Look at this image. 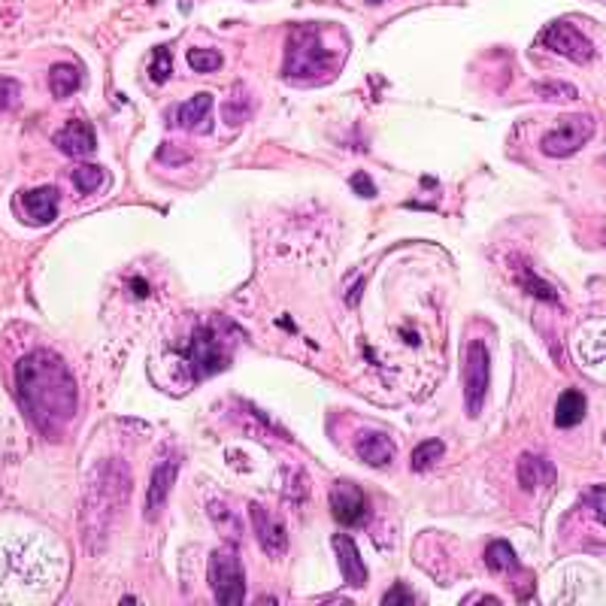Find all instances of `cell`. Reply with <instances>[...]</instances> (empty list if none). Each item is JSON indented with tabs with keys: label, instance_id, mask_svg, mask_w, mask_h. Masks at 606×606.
I'll return each mask as SVG.
<instances>
[{
	"label": "cell",
	"instance_id": "2",
	"mask_svg": "<svg viewBox=\"0 0 606 606\" xmlns=\"http://www.w3.org/2000/svg\"><path fill=\"white\" fill-rule=\"evenodd\" d=\"M131 473L122 461H104L88 473V483L82 488V539L95 552V537L106 539L113 519L128 503Z\"/></svg>",
	"mask_w": 606,
	"mask_h": 606
},
{
	"label": "cell",
	"instance_id": "1",
	"mask_svg": "<svg viewBox=\"0 0 606 606\" xmlns=\"http://www.w3.org/2000/svg\"><path fill=\"white\" fill-rule=\"evenodd\" d=\"M15 392L34 425L46 439H61L77 416L79 394L68 364L52 348H37L15 364Z\"/></svg>",
	"mask_w": 606,
	"mask_h": 606
},
{
	"label": "cell",
	"instance_id": "25",
	"mask_svg": "<svg viewBox=\"0 0 606 606\" xmlns=\"http://www.w3.org/2000/svg\"><path fill=\"white\" fill-rule=\"evenodd\" d=\"M106 173L101 167H95V164H82V167L73 170V185H77L82 194H91V191H97L104 185Z\"/></svg>",
	"mask_w": 606,
	"mask_h": 606
},
{
	"label": "cell",
	"instance_id": "11",
	"mask_svg": "<svg viewBox=\"0 0 606 606\" xmlns=\"http://www.w3.org/2000/svg\"><path fill=\"white\" fill-rule=\"evenodd\" d=\"M176 473H179V455H164V458L155 464L152 483H149V492H146V519L149 521L158 519V512H161L164 501H167L173 483H176Z\"/></svg>",
	"mask_w": 606,
	"mask_h": 606
},
{
	"label": "cell",
	"instance_id": "23",
	"mask_svg": "<svg viewBox=\"0 0 606 606\" xmlns=\"http://www.w3.org/2000/svg\"><path fill=\"white\" fill-rule=\"evenodd\" d=\"M446 455V443L443 439H425V443L416 446V452H412V470L421 473L428 467H434V464Z\"/></svg>",
	"mask_w": 606,
	"mask_h": 606
},
{
	"label": "cell",
	"instance_id": "32",
	"mask_svg": "<svg viewBox=\"0 0 606 606\" xmlns=\"http://www.w3.org/2000/svg\"><path fill=\"white\" fill-rule=\"evenodd\" d=\"M382 603H385V606H392V603H416V597L410 594V588H406L403 583H397L392 592L382 597Z\"/></svg>",
	"mask_w": 606,
	"mask_h": 606
},
{
	"label": "cell",
	"instance_id": "16",
	"mask_svg": "<svg viewBox=\"0 0 606 606\" xmlns=\"http://www.w3.org/2000/svg\"><path fill=\"white\" fill-rule=\"evenodd\" d=\"M355 455H358L364 464H370V467H388V464L394 461V443L392 437L367 430V434L355 439Z\"/></svg>",
	"mask_w": 606,
	"mask_h": 606
},
{
	"label": "cell",
	"instance_id": "18",
	"mask_svg": "<svg viewBox=\"0 0 606 606\" xmlns=\"http://www.w3.org/2000/svg\"><path fill=\"white\" fill-rule=\"evenodd\" d=\"M588 412V401L579 388H567L558 397V406H555V425L558 428H576L579 421L585 419Z\"/></svg>",
	"mask_w": 606,
	"mask_h": 606
},
{
	"label": "cell",
	"instance_id": "3",
	"mask_svg": "<svg viewBox=\"0 0 606 606\" xmlns=\"http://www.w3.org/2000/svg\"><path fill=\"white\" fill-rule=\"evenodd\" d=\"M346 49H330L321 24H294L285 40V64L282 73L292 82H321L330 79L343 64Z\"/></svg>",
	"mask_w": 606,
	"mask_h": 606
},
{
	"label": "cell",
	"instance_id": "20",
	"mask_svg": "<svg viewBox=\"0 0 606 606\" xmlns=\"http://www.w3.org/2000/svg\"><path fill=\"white\" fill-rule=\"evenodd\" d=\"M485 564L488 570L497 573V576H503V573H519V555L512 552V546L506 543V539H497V543H492L485 549Z\"/></svg>",
	"mask_w": 606,
	"mask_h": 606
},
{
	"label": "cell",
	"instance_id": "12",
	"mask_svg": "<svg viewBox=\"0 0 606 606\" xmlns=\"http://www.w3.org/2000/svg\"><path fill=\"white\" fill-rule=\"evenodd\" d=\"M55 146L70 158H86L97 149V134L88 122L70 119L61 131L55 134Z\"/></svg>",
	"mask_w": 606,
	"mask_h": 606
},
{
	"label": "cell",
	"instance_id": "30",
	"mask_svg": "<svg viewBox=\"0 0 606 606\" xmlns=\"http://www.w3.org/2000/svg\"><path fill=\"white\" fill-rule=\"evenodd\" d=\"M585 501H588V506H592L594 519H597V521H603V525H606V485H594V488H588Z\"/></svg>",
	"mask_w": 606,
	"mask_h": 606
},
{
	"label": "cell",
	"instance_id": "7",
	"mask_svg": "<svg viewBox=\"0 0 606 606\" xmlns=\"http://www.w3.org/2000/svg\"><path fill=\"white\" fill-rule=\"evenodd\" d=\"M592 137H594L592 115H564L558 122V128L543 137L539 149H543L549 158H567L573 152H579Z\"/></svg>",
	"mask_w": 606,
	"mask_h": 606
},
{
	"label": "cell",
	"instance_id": "28",
	"mask_svg": "<svg viewBox=\"0 0 606 606\" xmlns=\"http://www.w3.org/2000/svg\"><path fill=\"white\" fill-rule=\"evenodd\" d=\"M152 82H158V86H164V82L170 79V73H173V64H170V49L167 46H161L155 52V61H152Z\"/></svg>",
	"mask_w": 606,
	"mask_h": 606
},
{
	"label": "cell",
	"instance_id": "21",
	"mask_svg": "<svg viewBox=\"0 0 606 606\" xmlns=\"http://www.w3.org/2000/svg\"><path fill=\"white\" fill-rule=\"evenodd\" d=\"M249 115H252V97H249L246 86H237L234 95L222 106V119H225L228 128H237V124L249 122Z\"/></svg>",
	"mask_w": 606,
	"mask_h": 606
},
{
	"label": "cell",
	"instance_id": "17",
	"mask_svg": "<svg viewBox=\"0 0 606 606\" xmlns=\"http://www.w3.org/2000/svg\"><path fill=\"white\" fill-rule=\"evenodd\" d=\"M555 483V467L539 455H521L519 458V485L525 492H537L543 485Z\"/></svg>",
	"mask_w": 606,
	"mask_h": 606
},
{
	"label": "cell",
	"instance_id": "15",
	"mask_svg": "<svg viewBox=\"0 0 606 606\" xmlns=\"http://www.w3.org/2000/svg\"><path fill=\"white\" fill-rule=\"evenodd\" d=\"M210 110H213V95L210 91H201V95H194L191 101L179 104L170 119L182 131H210Z\"/></svg>",
	"mask_w": 606,
	"mask_h": 606
},
{
	"label": "cell",
	"instance_id": "14",
	"mask_svg": "<svg viewBox=\"0 0 606 606\" xmlns=\"http://www.w3.org/2000/svg\"><path fill=\"white\" fill-rule=\"evenodd\" d=\"M58 188L55 185H43V188H31V191H22L19 204L24 215H28V222H37V225H49V222L58 215Z\"/></svg>",
	"mask_w": 606,
	"mask_h": 606
},
{
	"label": "cell",
	"instance_id": "6",
	"mask_svg": "<svg viewBox=\"0 0 606 606\" xmlns=\"http://www.w3.org/2000/svg\"><path fill=\"white\" fill-rule=\"evenodd\" d=\"M185 358H188V367L194 370V376L191 379H204V376H213V373L225 370L231 364V355L225 343H222L219 337H215L213 328H194V334L188 339V348H185Z\"/></svg>",
	"mask_w": 606,
	"mask_h": 606
},
{
	"label": "cell",
	"instance_id": "13",
	"mask_svg": "<svg viewBox=\"0 0 606 606\" xmlns=\"http://www.w3.org/2000/svg\"><path fill=\"white\" fill-rule=\"evenodd\" d=\"M334 552L339 561V573H343L346 585H367V567L361 561V552L355 546V539L348 534H334Z\"/></svg>",
	"mask_w": 606,
	"mask_h": 606
},
{
	"label": "cell",
	"instance_id": "33",
	"mask_svg": "<svg viewBox=\"0 0 606 606\" xmlns=\"http://www.w3.org/2000/svg\"><path fill=\"white\" fill-rule=\"evenodd\" d=\"M352 188L358 191L361 197H376V185H373L367 173H361V170L352 173Z\"/></svg>",
	"mask_w": 606,
	"mask_h": 606
},
{
	"label": "cell",
	"instance_id": "31",
	"mask_svg": "<svg viewBox=\"0 0 606 606\" xmlns=\"http://www.w3.org/2000/svg\"><path fill=\"white\" fill-rule=\"evenodd\" d=\"M158 161L161 164H185V161H191V152H185V149H176L173 143H164L161 149H158Z\"/></svg>",
	"mask_w": 606,
	"mask_h": 606
},
{
	"label": "cell",
	"instance_id": "4",
	"mask_svg": "<svg viewBox=\"0 0 606 606\" xmlns=\"http://www.w3.org/2000/svg\"><path fill=\"white\" fill-rule=\"evenodd\" d=\"M210 585L222 606H240L246 601V576L237 546H222L210 558Z\"/></svg>",
	"mask_w": 606,
	"mask_h": 606
},
{
	"label": "cell",
	"instance_id": "5",
	"mask_svg": "<svg viewBox=\"0 0 606 606\" xmlns=\"http://www.w3.org/2000/svg\"><path fill=\"white\" fill-rule=\"evenodd\" d=\"M488 385H492V355L483 339H470L464 348V406L470 419L483 412Z\"/></svg>",
	"mask_w": 606,
	"mask_h": 606
},
{
	"label": "cell",
	"instance_id": "26",
	"mask_svg": "<svg viewBox=\"0 0 606 606\" xmlns=\"http://www.w3.org/2000/svg\"><path fill=\"white\" fill-rule=\"evenodd\" d=\"M188 68L194 73H215L222 68V55L215 49H188Z\"/></svg>",
	"mask_w": 606,
	"mask_h": 606
},
{
	"label": "cell",
	"instance_id": "29",
	"mask_svg": "<svg viewBox=\"0 0 606 606\" xmlns=\"http://www.w3.org/2000/svg\"><path fill=\"white\" fill-rule=\"evenodd\" d=\"M19 95H22L19 82L10 79V77H0V113L19 106Z\"/></svg>",
	"mask_w": 606,
	"mask_h": 606
},
{
	"label": "cell",
	"instance_id": "8",
	"mask_svg": "<svg viewBox=\"0 0 606 606\" xmlns=\"http://www.w3.org/2000/svg\"><path fill=\"white\" fill-rule=\"evenodd\" d=\"M539 40H543V46L549 49V52L561 55V58H570V61H576V64H588L594 58L592 40H588L583 31L570 22H552Z\"/></svg>",
	"mask_w": 606,
	"mask_h": 606
},
{
	"label": "cell",
	"instance_id": "9",
	"mask_svg": "<svg viewBox=\"0 0 606 606\" xmlns=\"http://www.w3.org/2000/svg\"><path fill=\"white\" fill-rule=\"evenodd\" d=\"M330 512L339 525L346 528H358L364 519H367V497H364L358 483H348V479H339V483L330 488Z\"/></svg>",
	"mask_w": 606,
	"mask_h": 606
},
{
	"label": "cell",
	"instance_id": "24",
	"mask_svg": "<svg viewBox=\"0 0 606 606\" xmlns=\"http://www.w3.org/2000/svg\"><path fill=\"white\" fill-rule=\"evenodd\" d=\"M534 95H539L543 101H576L579 91H576V86H570V82H555V79H549V82H537Z\"/></svg>",
	"mask_w": 606,
	"mask_h": 606
},
{
	"label": "cell",
	"instance_id": "10",
	"mask_svg": "<svg viewBox=\"0 0 606 606\" xmlns=\"http://www.w3.org/2000/svg\"><path fill=\"white\" fill-rule=\"evenodd\" d=\"M249 519H252V528H255V537H258L261 549L267 552L270 558H282L288 549V537H285L282 521L273 519L267 506H261V503H249Z\"/></svg>",
	"mask_w": 606,
	"mask_h": 606
},
{
	"label": "cell",
	"instance_id": "27",
	"mask_svg": "<svg viewBox=\"0 0 606 606\" xmlns=\"http://www.w3.org/2000/svg\"><path fill=\"white\" fill-rule=\"evenodd\" d=\"M210 516H213L215 525H219V530H225L228 537H234V539H237L240 534H243V528H240L237 516L228 510V506H222V503H210Z\"/></svg>",
	"mask_w": 606,
	"mask_h": 606
},
{
	"label": "cell",
	"instance_id": "34",
	"mask_svg": "<svg viewBox=\"0 0 606 606\" xmlns=\"http://www.w3.org/2000/svg\"><path fill=\"white\" fill-rule=\"evenodd\" d=\"M603 443H606V434H603Z\"/></svg>",
	"mask_w": 606,
	"mask_h": 606
},
{
	"label": "cell",
	"instance_id": "19",
	"mask_svg": "<svg viewBox=\"0 0 606 606\" xmlns=\"http://www.w3.org/2000/svg\"><path fill=\"white\" fill-rule=\"evenodd\" d=\"M82 86V73L77 64H55L49 70V88H52L55 97H70L73 91H79Z\"/></svg>",
	"mask_w": 606,
	"mask_h": 606
},
{
	"label": "cell",
	"instance_id": "22",
	"mask_svg": "<svg viewBox=\"0 0 606 606\" xmlns=\"http://www.w3.org/2000/svg\"><path fill=\"white\" fill-rule=\"evenodd\" d=\"M519 282H521V292L534 294V297H539V301H546V303H555V301H558V294H555V288L549 285V282H543V279H539L537 273L528 267V264H521V270H519Z\"/></svg>",
	"mask_w": 606,
	"mask_h": 606
}]
</instances>
